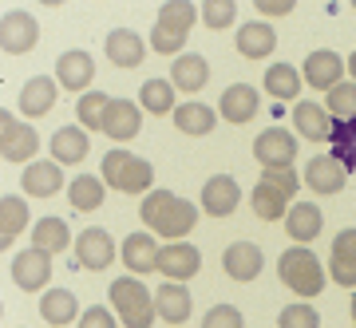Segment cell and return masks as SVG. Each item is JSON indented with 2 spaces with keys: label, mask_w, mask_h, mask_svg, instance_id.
<instances>
[{
  "label": "cell",
  "mask_w": 356,
  "mask_h": 328,
  "mask_svg": "<svg viewBox=\"0 0 356 328\" xmlns=\"http://www.w3.org/2000/svg\"><path fill=\"white\" fill-rule=\"evenodd\" d=\"M139 222H147V233H154V238L182 241L198 226V206L186 202V198H178V194H170V190H151L143 198Z\"/></svg>",
  "instance_id": "obj_1"
},
{
  "label": "cell",
  "mask_w": 356,
  "mask_h": 328,
  "mask_svg": "<svg viewBox=\"0 0 356 328\" xmlns=\"http://www.w3.org/2000/svg\"><path fill=\"white\" fill-rule=\"evenodd\" d=\"M329 142H332V158L353 174V170H356V119L332 126V139Z\"/></svg>",
  "instance_id": "obj_40"
},
{
  "label": "cell",
  "mask_w": 356,
  "mask_h": 328,
  "mask_svg": "<svg viewBox=\"0 0 356 328\" xmlns=\"http://www.w3.org/2000/svg\"><path fill=\"white\" fill-rule=\"evenodd\" d=\"M202 20H206V28L226 32V28H234V20H238V4H234V0H206Z\"/></svg>",
  "instance_id": "obj_42"
},
{
  "label": "cell",
  "mask_w": 356,
  "mask_h": 328,
  "mask_svg": "<svg viewBox=\"0 0 356 328\" xmlns=\"http://www.w3.org/2000/svg\"><path fill=\"white\" fill-rule=\"evenodd\" d=\"M159 253H163V245L154 241V233H131V238L119 245V257H123V265H127L131 277L159 273Z\"/></svg>",
  "instance_id": "obj_15"
},
{
  "label": "cell",
  "mask_w": 356,
  "mask_h": 328,
  "mask_svg": "<svg viewBox=\"0 0 356 328\" xmlns=\"http://www.w3.org/2000/svg\"><path fill=\"white\" fill-rule=\"evenodd\" d=\"M40 316H44L48 325H56V328H67L79 316V304L67 289H48L44 297H40Z\"/></svg>",
  "instance_id": "obj_35"
},
{
  "label": "cell",
  "mask_w": 356,
  "mask_h": 328,
  "mask_svg": "<svg viewBox=\"0 0 356 328\" xmlns=\"http://www.w3.org/2000/svg\"><path fill=\"white\" fill-rule=\"evenodd\" d=\"M198 269H202V253L194 249L191 241H166L163 253H159V273L166 281H191L198 277Z\"/></svg>",
  "instance_id": "obj_12"
},
{
  "label": "cell",
  "mask_w": 356,
  "mask_h": 328,
  "mask_svg": "<svg viewBox=\"0 0 356 328\" xmlns=\"http://www.w3.org/2000/svg\"><path fill=\"white\" fill-rule=\"evenodd\" d=\"M111 309H115V316H119L123 328H151L154 320H159L154 297L147 293V285H143L139 277H131V273L111 281Z\"/></svg>",
  "instance_id": "obj_6"
},
{
  "label": "cell",
  "mask_w": 356,
  "mask_h": 328,
  "mask_svg": "<svg viewBox=\"0 0 356 328\" xmlns=\"http://www.w3.org/2000/svg\"><path fill=\"white\" fill-rule=\"evenodd\" d=\"M325 229V214H321L317 202H297L285 214V233L293 238V245H309Z\"/></svg>",
  "instance_id": "obj_26"
},
{
  "label": "cell",
  "mask_w": 356,
  "mask_h": 328,
  "mask_svg": "<svg viewBox=\"0 0 356 328\" xmlns=\"http://www.w3.org/2000/svg\"><path fill=\"white\" fill-rule=\"evenodd\" d=\"M107 182L95 174H79L67 182V202H72V210H79V214H91V210H99L103 198H107Z\"/></svg>",
  "instance_id": "obj_32"
},
{
  "label": "cell",
  "mask_w": 356,
  "mask_h": 328,
  "mask_svg": "<svg viewBox=\"0 0 356 328\" xmlns=\"http://www.w3.org/2000/svg\"><path fill=\"white\" fill-rule=\"evenodd\" d=\"M344 63H348V76H353V83H356V51H353V56H348Z\"/></svg>",
  "instance_id": "obj_46"
},
{
  "label": "cell",
  "mask_w": 356,
  "mask_h": 328,
  "mask_svg": "<svg viewBox=\"0 0 356 328\" xmlns=\"http://www.w3.org/2000/svg\"><path fill=\"white\" fill-rule=\"evenodd\" d=\"M206 79H210L206 56L186 51V56H178V60L170 63V83H175V91H182V95H198V91L206 88Z\"/></svg>",
  "instance_id": "obj_25"
},
{
  "label": "cell",
  "mask_w": 356,
  "mask_h": 328,
  "mask_svg": "<svg viewBox=\"0 0 356 328\" xmlns=\"http://www.w3.org/2000/svg\"><path fill=\"white\" fill-rule=\"evenodd\" d=\"M103 48H107V60H111L115 67L131 72V67H139V63H143V56H147L151 44H143V36H139V32H131V28H115Z\"/></svg>",
  "instance_id": "obj_24"
},
{
  "label": "cell",
  "mask_w": 356,
  "mask_h": 328,
  "mask_svg": "<svg viewBox=\"0 0 356 328\" xmlns=\"http://www.w3.org/2000/svg\"><path fill=\"white\" fill-rule=\"evenodd\" d=\"M353 325H356V293H353Z\"/></svg>",
  "instance_id": "obj_47"
},
{
  "label": "cell",
  "mask_w": 356,
  "mask_h": 328,
  "mask_svg": "<svg viewBox=\"0 0 356 328\" xmlns=\"http://www.w3.org/2000/svg\"><path fill=\"white\" fill-rule=\"evenodd\" d=\"M254 8L261 16H289L293 13V0H254Z\"/></svg>",
  "instance_id": "obj_45"
},
{
  "label": "cell",
  "mask_w": 356,
  "mask_h": 328,
  "mask_svg": "<svg viewBox=\"0 0 356 328\" xmlns=\"http://www.w3.org/2000/svg\"><path fill=\"white\" fill-rule=\"evenodd\" d=\"M40 44V24L32 13H20V8H13V13L0 16V48L8 51V56H24V51H32Z\"/></svg>",
  "instance_id": "obj_10"
},
{
  "label": "cell",
  "mask_w": 356,
  "mask_h": 328,
  "mask_svg": "<svg viewBox=\"0 0 356 328\" xmlns=\"http://www.w3.org/2000/svg\"><path fill=\"white\" fill-rule=\"evenodd\" d=\"M277 277L289 293H297L301 301H313L325 293V269H321L317 253H309L305 245H293V249L281 253L277 261Z\"/></svg>",
  "instance_id": "obj_4"
},
{
  "label": "cell",
  "mask_w": 356,
  "mask_h": 328,
  "mask_svg": "<svg viewBox=\"0 0 356 328\" xmlns=\"http://www.w3.org/2000/svg\"><path fill=\"white\" fill-rule=\"evenodd\" d=\"M24 229H28V206H24V198L4 194V198H0V245H4V249H13L16 233H24Z\"/></svg>",
  "instance_id": "obj_34"
},
{
  "label": "cell",
  "mask_w": 356,
  "mask_h": 328,
  "mask_svg": "<svg viewBox=\"0 0 356 328\" xmlns=\"http://www.w3.org/2000/svg\"><path fill=\"white\" fill-rule=\"evenodd\" d=\"M56 103H60V83L48 79V76H32L24 88H20V115H24V119L48 115Z\"/></svg>",
  "instance_id": "obj_22"
},
{
  "label": "cell",
  "mask_w": 356,
  "mask_h": 328,
  "mask_svg": "<svg viewBox=\"0 0 356 328\" xmlns=\"http://www.w3.org/2000/svg\"><path fill=\"white\" fill-rule=\"evenodd\" d=\"M115 257H119V249H115L111 233L103 226H88L83 233L76 238V269H91V273H103V269L111 265Z\"/></svg>",
  "instance_id": "obj_9"
},
{
  "label": "cell",
  "mask_w": 356,
  "mask_h": 328,
  "mask_svg": "<svg viewBox=\"0 0 356 328\" xmlns=\"http://www.w3.org/2000/svg\"><path fill=\"white\" fill-rule=\"evenodd\" d=\"M277 328H321V313L305 301L285 304V309L277 313Z\"/></svg>",
  "instance_id": "obj_41"
},
{
  "label": "cell",
  "mask_w": 356,
  "mask_h": 328,
  "mask_svg": "<svg viewBox=\"0 0 356 328\" xmlns=\"http://www.w3.org/2000/svg\"><path fill=\"white\" fill-rule=\"evenodd\" d=\"M353 8H356V0H353Z\"/></svg>",
  "instance_id": "obj_48"
},
{
  "label": "cell",
  "mask_w": 356,
  "mask_h": 328,
  "mask_svg": "<svg viewBox=\"0 0 356 328\" xmlns=\"http://www.w3.org/2000/svg\"><path fill=\"white\" fill-rule=\"evenodd\" d=\"M88 151H91V139L83 126H60L51 135V158L60 166H79L88 158Z\"/></svg>",
  "instance_id": "obj_28"
},
{
  "label": "cell",
  "mask_w": 356,
  "mask_h": 328,
  "mask_svg": "<svg viewBox=\"0 0 356 328\" xmlns=\"http://www.w3.org/2000/svg\"><path fill=\"white\" fill-rule=\"evenodd\" d=\"M103 182L119 194H151L154 190V166L131 151H107L103 154Z\"/></svg>",
  "instance_id": "obj_5"
},
{
  "label": "cell",
  "mask_w": 356,
  "mask_h": 328,
  "mask_svg": "<svg viewBox=\"0 0 356 328\" xmlns=\"http://www.w3.org/2000/svg\"><path fill=\"white\" fill-rule=\"evenodd\" d=\"M261 88H266L273 99L289 103V99H297V95H301V72H297L293 63H269Z\"/></svg>",
  "instance_id": "obj_33"
},
{
  "label": "cell",
  "mask_w": 356,
  "mask_h": 328,
  "mask_svg": "<svg viewBox=\"0 0 356 328\" xmlns=\"http://www.w3.org/2000/svg\"><path fill=\"white\" fill-rule=\"evenodd\" d=\"M72 245V229H67L64 218H40L36 226H32V249L40 253H64Z\"/></svg>",
  "instance_id": "obj_31"
},
{
  "label": "cell",
  "mask_w": 356,
  "mask_h": 328,
  "mask_svg": "<svg viewBox=\"0 0 356 328\" xmlns=\"http://www.w3.org/2000/svg\"><path fill=\"white\" fill-rule=\"evenodd\" d=\"M257 111H261V95H257V88H250V83H229V88L222 91L218 115H222L226 123L245 126V123H254L257 119Z\"/></svg>",
  "instance_id": "obj_13"
},
{
  "label": "cell",
  "mask_w": 356,
  "mask_h": 328,
  "mask_svg": "<svg viewBox=\"0 0 356 328\" xmlns=\"http://www.w3.org/2000/svg\"><path fill=\"white\" fill-rule=\"evenodd\" d=\"M119 320L111 316V309H103V304H91L88 313L79 316V328H115Z\"/></svg>",
  "instance_id": "obj_44"
},
{
  "label": "cell",
  "mask_w": 356,
  "mask_h": 328,
  "mask_svg": "<svg viewBox=\"0 0 356 328\" xmlns=\"http://www.w3.org/2000/svg\"><path fill=\"white\" fill-rule=\"evenodd\" d=\"M218 123V115L206 107V103H178L175 111V126L182 131V135H191V139H202V135H210Z\"/></svg>",
  "instance_id": "obj_36"
},
{
  "label": "cell",
  "mask_w": 356,
  "mask_h": 328,
  "mask_svg": "<svg viewBox=\"0 0 356 328\" xmlns=\"http://www.w3.org/2000/svg\"><path fill=\"white\" fill-rule=\"evenodd\" d=\"M202 328H245V320L234 304H214V309L202 316Z\"/></svg>",
  "instance_id": "obj_43"
},
{
  "label": "cell",
  "mask_w": 356,
  "mask_h": 328,
  "mask_svg": "<svg viewBox=\"0 0 356 328\" xmlns=\"http://www.w3.org/2000/svg\"><path fill=\"white\" fill-rule=\"evenodd\" d=\"M51 281V257L40 249H24L16 253L13 261V285L20 293H40L44 285Z\"/></svg>",
  "instance_id": "obj_17"
},
{
  "label": "cell",
  "mask_w": 356,
  "mask_h": 328,
  "mask_svg": "<svg viewBox=\"0 0 356 328\" xmlns=\"http://www.w3.org/2000/svg\"><path fill=\"white\" fill-rule=\"evenodd\" d=\"M40 151V135L13 111H0V158L4 163H28Z\"/></svg>",
  "instance_id": "obj_7"
},
{
  "label": "cell",
  "mask_w": 356,
  "mask_h": 328,
  "mask_svg": "<svg viewBox=\"0 0 356 328\" xmlns=\"http://www.w3.org/2000/svg\"><path fill=\"white\" fill-rule=\"evenodd\" d=\"M20 190L32 194V198H51L64 190V170L60 163H28L24 178H20Z\"/></svg>",
  "instance_id": "obj_30"
},
{
  "label": "cell",
  "mask_w": 356,
  "mask_h": 328,
  "mask_svg": "<svg viewBox=\"0 0 356 328\" xmlns=\"http://www.w3.org/2000/svg\"><path fill=\"white\" fill-rule=\"evenodd\" d=\"M305 186L313 190V194L332 198V194H341V190L348 186V170H344L332 154H317V158L305 163Z\"/></svg>",
  "instance_id": "obj_16"
},
{
  "label": "cell",
  "mask_w": 356,
  "mask_h": 328,
  "mask_svg": "<svg viewBox=\"0 0 356 328\" xmlns=\"http://www.w3.org/2000/svg\"><path fill=\"white\" fill-rule=\"evenodd\" d=\"M344 72H348V63L337 56L332 48H317V51H309L305 56V63H301V76H305V83L313 91H325L329 95L337 83H344Z\"/></svg>",
  "instance_id": "obj_11"
},
{
  "label": "cell",
  "mask_w": 356,
  "mask_h": 328,
  "mask_svg": "<svg viewBox=\"0 0 356 328\" xmlns=\"http://www.w3.org/2000/svg\"><path fill=\"white\" fill-rule=\"evenodd\" d=\"M234 44H238V56H245V60H269V51L277 48V32L261 20H250V24L238 28Z\"/></svg>",
  "instance_id": "obj_29"
},
{
  "label": "cell",
  "mask_w": 356,
  "mask_h": 328,
  "mask_svg": "<svg viewBox=\"0 0 356 328\" xmlns=\"http://www.w3.org/2000/svg\"><path fill=\"white\" fill-rule=\"evenodd\" d=\"M254 158L261 163V170H285L297 158V135L285 126H269L254 139Z\"/></svg>",
  "instance_id": "obj_8"
},
{
  "label": "cell",
  "mask_w": 356,
  "mask_h": 328,
  "mask_svg": "<svg viewBox=\"0 0 356 328\" xmlns=\"http://www.w3.org/2000/svg\"><path fill=\"white\" fill-rule=\"evenodd\" d=\"M191 289L186 285H178V281H166V285H159L154 289V313H159V320H166L170 328H182L186 320H191Z\"/></svg>",
  "instance_id": "obj_19"
},
{
  "label": "cell",
  "mask_w": 356,
  "mask_h": 328,
  "mask_svg": "<svg viewBox=\"0 0 356 328\" xmlns=\"http://www.w3.org/2000/svg\"><path fill=\"white\" fill-rule=\"evenodd\" d=\"M139 99H143V111H151V115L178 111L175 107V83H170V79H147L139 88Z\"/></svg>",
  "instance_id": "obj_37"
},
{
  "label": "cell",
  "mask_w": 356,
  "mask_h": 328,
  "mask_svg": "<svg viewBox=\"0 0 356 328\" xmlns=\"http://www.w3.org/2000/svg\"><path fill=\"white\" fill-rule=\"evenodd\" d=\"M329 273H332V285H344V289L356 293V229H341L332 238Z\"/></svg>",
  "instance_id": "obj_21"
},
{
  "label": "cell",
  "mask_w": 356,
  "mask_h": 328,
  "mask_svg": "<svg viewBox=\"0 0 356 328\" xmlns=\"http://www.w3.org/2000/svg\"><path fill=\"white\" fill-rule=\"evenodd\" d=\"M91 79H95V60H91L88 51H79V48H72V51H64L60 60H56V83L64 91H83L88 95V88H91Z\"/></svg>",
  "instance_id": "obj_18"
},
{
  "label": "cell",
  "mask_w": 356,
  "mask_h": 328,
  "mask_svg": "<svg viewBox=\"0 0 356 328\" xmlns=\"http://www.w3.org/2000/svg\"><path fill=\"white\" fill-rule=\"evenodd\" d=\"M222 269H226V277L238 281V285L257 281V273L266 269V253H261V245H254V241H234V245L222 253Z\"/></svg>",
  "instance_id": "obj_14"
},
{
  "label": "cell",
  "mask_w": 356,
  "mask_h": 328,
  "mask_svg": "<svg viewBox=\"0 0 356 328\" xmlns=\"http://www.w3.org/2000/svg\"><path fill=\"white\" fill-rule=\"evenodd\" d=\"M107 107H111V95H107V91H88V95H79V103H76L79 126H83V131H103Z\"/></svg>",
  "instance_id": "obj_38"
},
{
  "label": "cell",
  "mask_w": 356,
  "mask_h": 328,
  "mask_svg": "<svg viewBox=\"0 0 356 328\" xmlns=\"http://www.w3.org/2000/svg\"><path fill=\"white\" fill-rule=\"evenodd\" d=\"M325 111L332 115V123H348V119H356V83L353 79L337 83V88L325 95Z\"/></svg>",
  "instance_id": "obj_39"
},
{
  "label": "cell",
  "mask_w": 356,
  "mask_h": 328,
  "mask_svg": "<svg viewBox=\"0 0 356 328\" xmlns=\"http://www.w3.org/2000/svg\"><path fill=\"white\" fill-rule=\"evenodd\" d=\"M143 126V115H139V103L131 99H111V107H107V119H103V135L115 142H131L135 135H139Z\"/></svg>",
  "instance_id": "obj_23"
},
{
  "label": "cell",
  "mask_w": 356,
  "mask_h": 328,
  "mask_svg": "<svg viewBox=\"0 0 356 328\" xmlns=\"http://www.w3.org/2000/svg\"><path fill=\"white\" fill-rule=\"evenodd\" d=\"M202 16V8H194L191 0H166L159 8V20H154V32H151V51L159 56H178L191 40V28L194 20Z\"/></svg>",
  "instance_id": "obj_3"
},
{
  "label": "cell",
  "mask_w": 356,
  "mask_h": 328,
  "mask_svg": "<svg viewBox=\"0 0 356 328\" xmlns=\"http://www.w3.org/2000/svg\"><path fill=\"white\" fill-rule=\"evenodd\" d=\"M293 126L301 131V139L309 142H329L332 139V115L321 107V103H297L293 107Z\"/></svg>",
  "instance_id": "obj_27"
},
{
  "label": "cell",
  "mask_w": 356,
  "mask_h": 328,
  "mask_svg": "<svg viewBox=\"0 0 356 328\" xmlns=\"http://www.w3.org/2000/svg\"><path fill=\"white\" fill-rule=\"evenodd\" d=\"M238 202H242V190H238V178H229V174H214V178H206V186H202V210L210 218H229L234 210H238Z\"/></svg>",
  "instance_id": "obj_20"
},
{
  "label": "cell",
  "mask_w": 356,
  "mask_h": 328,
  "mask_svg": "<svg viewBox=\"0 0 356 328\" xmlns=\"http://www.w3.org/2000/svg\"><path fill=\"white\" fill-rule=\"evenodd\" d=\"M293 194H297V170L293 166H285V170H261L254 194H250V206H254V214L261 222H281L297 206Z\"/></svg>",
  "instance_id": "obj_2"
}]
</instances>
